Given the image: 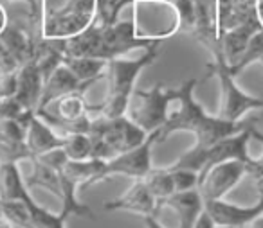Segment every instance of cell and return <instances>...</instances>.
<instances>
[{
	"instance_id": "obj_18",
	"label": "cell",
	"mask_w": 263,
	"mask_h": 228,
	"mask_svg": "<svg viewBox=\"0 0 263 228\" xmlns=\"http://www.w3.org/2000/svg\"><path fill=\"white\" fill-rule=\"evenodd\" d=\"M33 162V171L26 180L27 189H33V187H42L45 191L52 192L54 196H58L62 199V180H60V173L58 171H52L49 169L47 165L40 163L36 158H31Z\"/></svg>"
},
{
	"instance_id": "obj_31",
	"label": "cell",
	"mask_w": 263,
	"mask_h": 228,
	"mask_svg": "<svg viewBox=\"0 0 263 228\" xmlns=\"http://www.w3.org/2000/svg\"><path fill=\"white\" fill-rule=\"evenodd\" d=\"M193 228H215V221L211 219V216H209L205 210H202L200 216H198L197 221H195Z\"/></svg>"
},
{
	"instance_id": "obj_30",
	"label": "cell",
	"mask_w": 263,
	"mask_h": 228,
	"mask_svg": "<svg viewBox=\"0 0 263 228\" xmlns=\"http://www.w3.org/2000/svg\"><path fill=\"white\" fill-rule=\"evenodd\" d=\"M18 69L20 65L16 63V59L9 54V51L4 47V44L0 42V72H15Z\"/></svg>"
},
{
	"instance_id": "obj_16",
	"label": "cell",
	"mask_w": 263,
	"mask_h": 228,
	"mask_svg": "<svg viewBox=\"0 0 263 228\" xmlns=\"http://www.w3.org/2000/svg\"><path fill=\"white\" fill-rule=\"evenodd\" d=\"M87 92H70L67 95H62L60 99H56L54 102L47 106L44 110H49L51 113H54L56 117L63 120H78L81 117L87 115V99H85Z\"/></svg>"
},
{
	"instance_id": "obj_12",
	"label": "cell",
	"mask_w": 263,
	"mask_h": 228,
	"mask_svg": "<svg viewBox=\"0 0 263 228\" xmlns=\"http://www.w3.org/2000/svg\"><path fill=\"white\" fill-rule=\"evenodd\" d=\"M162 206H168L177 214L179 228H193L197 217L204 210V199L198 189H191L184 192H173L162 201Z\"/></svg>"
},
{
	"instance_id": "obj_19",
	"label": "cell",
	"mask_w": 263,
	"mask_h": 228,
	"mask_svg": "<svg viewBox=\"0 0 263 228\" xmlns=\"http://www.w3.org/2000/svg\"><path fill=\"white\" fill-rule=\"evenodd\" d=\"M251 142L254 146H258V155L254 153H247V158H245V174L252 178L256 189H258L259 194H263V133H259L254 126L251 128Z\"/></svg>"
},
{
	"instance_id": "obj_39",
	"label": "cell",
	"mask_w": 263,
	"mask_h": 228,
	"mask_svg": "<svg viewBox=\"0 0 263 228\" xmlns=\"http://www.w3.org/2000/svg\"><path fill=\"white\" fill-rule=\"evenodd\" d=\"M258 63H261V65H263V56H261V59H259V61Z\"/></svg>"
},
{
	"instance_id": "obj_34",
	"label": "cell",
	"mask_w": 263,
	"mask_h": 228,
	"mask_svg": "<svg viewBox=\"0 0 263 228\" xmlns=\"http://www.w3.org/2000/svg\"><path fill=\"white\" fill-rule=\"evenodd\" d=\"M245 228H263V214L256 217V219H252Z\"/></svg>"
},
{
	"instance_id": "obj_4",
	"label": "cell",
	"mask_w": 263,
	"mask_h": 228,
	"mask_svg": "<svg viewBox=\"0 0 263 228\" xmlns=\"http://www.w3.org/2000/svg\"><path fill=\"white\" fill-rule=\"evenodd\" d=\"M166 90L168 87L162 83H157L150 90L134 88L124 110V117L146 133L161 130L166 113Z\"/></svg>"
},
{
	"instance_id": "obj_20",
	"label": "cell",
	"mask_w": 263,
	"mask_h": 228,
	"mask_svg": "<svg viewBox=\"0 0 263 228\" xmlns=\"http://www.w3.org/2000/svg\"><path fill=\"white\" fill-rule=\"evenodd\" d=\"M143 181L146 183L148 191L154 194V198L157 199L161 205L166 198H170V196L175 192L170 169H152L150 173L143 178Z\"/></svg>"
},
{
	"instance_id": "obj_28",
	"label": "cell",
	"mask_w": 263,
	"mask_h": 228,
	"mask_svg": "<svg viewBox=\"0 0 263 228\" xmlns=\"http://www.w3.org/2000/svg\"><path fill=\"white\" fill-rule=\"evenodd\" d=\"M34 158H36L40 163H44V165H47L49 169L58 171V173L63 169V165L69 162V158H67L63 148H54V149H51V151H47V153H42L40 156H34Z\"/></svg>"
},
{
	"instance_id": "obj_13",
	"label": "cell",
	"mask_w": 263,
	"mask_h": 228,
	"mask_svg": "<svg viewBox=\"0 0 263 228\" xmlns=\"http://www.w3.org/2000/svg\"><path fill=\"white\" fill-rule=\"evenodd\" d=\"M42 88H44V79H42L36 65L33 61L24 63L18 69V88H16L15 99L26 110L36 112L42 97Z\"/></svg>"
},
{
	"instance_id": "obj_21",
	"label": "cell",
	"mask_w": 263,
	"mask_h": 228,
	"mask_svg": "<svg viewBox=\"0 0 263 228\" xmlns=\"http://www.w3.org/2000/svg\"><path fill=\"white\" fill-rule=\"evenodd\" d=\"M26 203H27V209H29L31 221H33L34 228H65L67 216H63L62 212L60 214L49 212L47 209L38 205V203L31 198V194L26 198Z\"/></svg>"
},
{
	"instance_id": "obj_37",
	"label": "cell",
	"mask_w": 263,
	"mask_h": 228,
	"mask_svg": "<svg viewBox=\"0 0 263 228\" xmlns=\"http://www.w3.org/2000/svg\"><path fill=\"white\" fill-rule=\"evenodd\" d=\"M136 2H164V0H136Z\"/></svg>"
},
{
	"instance_id": "obj_2",
	"label": "cell",
	"mask_w": 263,
	"mask_h": 228,
	"mask_svg": "<svg viewBox=\"0 0 263 228\" xmlns=\"http://www.w3.org/2000/svg\"><path fill=\"white\" fill-rule=\"evenodd\" d=\"M198 79L191 77L177 88L166 90V113L164 124L159 130V142L166 140L170 135L177 131H195L204 124L208 113L204 112L200 102L195 99V88Z\"/></svg>"
},
{
	"instance_id": "obj_24",
	"label": "cell",
	"mask_w": 263,
	"mask_h": 228,
	"mask_svg": "<svg viewBox=\"0 0 263 228\" xmlns=\"http://www.w3.org/2000/svg\"><path fill=\"white\" fill-rule=\"evenodd\" d=\"M2 216L13 224L20 228H34L31 221V214L27 209L26 199H15V201H0Z\"/></svg>"
},
{
	"instance_id": "obj_25",
	"label": "cell",
	"mask_w": 263,
	"mask_h": 228,
	"mask_svg": "<svg viewBox=\"0 0 263 228\" xmlns=\"http://www.w3.org/2000/svg\"><path fill=\"white\" fill-rule=\"evenodd\" d=\"M69 160H87L90 158V138L87 133H72L63 137L62 144Z\"/></svg>"
},
{
	"instance_id": "obj_29",
	"label": "cell",
	"mask_w": 263,
	"mask_h": 228,
	"mask_svg": "<svg viewBox=\"0 0 263 228\" xmlns=\"http://www.w3.org/2000/svg\"><path fill=\"white\" fill-rule=\"evenodd\" d=\"M16 88H18V70L0 72V99L15 97Z\"/></svg>"
},
{
	"instance_id": "obj_26",
	"label": "cell",
	"mask_w": 263,
	"mask_h": 228,
	"mask_svg": "<svg viewBox=\"0 0 263 228\" xmlns=\"http://www.w3.org/2000/svg\"><path fill=\"white\" fill-rule=\"evenodd\" d=\"M170 173H172L175 192H184V191H191V189H197L198 173L190 171V169H170Z\"/></svg>"
},
{
	"instance_id": "obj_27",
	"label": "cell",
	"mask_w": 263,
	"mask_h": 228,
	"mask_svg": "<svg viewBox=\"0 0 263 228\" xmlns=\"http://www.w3.org/2000/svg\"><path fill=\"white\" fill-rule=\"evenodd\" d=\"M0 137L6 140L24 142L26 140V128L15 119H0Z\"/></svg>"
},
{
	"instance_id": "obj_23",
	"label": "cell",
	"mask_w": 263,
	"mask_h": 228,
	"mask_svg": "<svg viewBox=\"0 0 263 228\" xmlns=\"http://www.w3.org/2000/svg\"><path fill=\"white\" fill-rule=\"evenodd\" d=\"M177 15V31L180 33H193L197 24V11L195 0H164Z\"/></svg>"
},
{
	"instance_id": "obj_36",
	"label": "cell",
	"mask_w": 263,
	"mask_h": 228,
	"mask_svg": "<svg viewBox=\"0 0 263 228\" xmlns=\"http://www.w3.org/2000/svg\"><path fill=\"white\" fill-rule=\"evenodd\" d=\"M29 2H33V4L42 6V8H44V0H29Z\"/></svg>"
},
{
	"instance_id": "obj_33",
	"label": "cell",
	"mask_w": 263,
	"mask_h": 228,
	"mask_svg": "<svg viewBox=\"0 0 263 228\" xmlns=\"http://www.w3.org/2000/svg\"><path fill=\"white\" fill-rule=\"evenodd\" d=\"M6 26H8V13H6L4 6L0 4V33L6 29Z\"/></svg>"
},
{
	"instance_id": "obj_9",
	"label": "cell",
	"mask_w": 263,
	"mask_h": 228,
	"mask_svg": "<svg viewBox=\"0 0 263 228\" xmlns=\"http://www.w3.org/2000/svg\"><path fill=\"white\" fill-rule=\"evenodd\" d=\"M204 210L218 226L245 228L252 219L263 214V194H259V199L251 206H238L223 199H216V201H204Z\"/></svg>"
},
{
	"instance_id": "obj_14",
	"label": "cell",
	"mask_w": 263,
	"mask_h": 228,
	"mask_svg": "<svg viewBox=\"0 0 263 228\" xmlns=\"http://www.w3.org/2000/svg\"><path fill=\"white\" fill-rule=\"evenodd\" d=\"M26 148L29 151V155L33 156H40L42 153H47L54 148H62L63 138L58 137L40 117L34 113L33 119L29 120L26 128Z\"/></svg>"
},
{
	"instance_id": "obj_38",
	"label": "cell",
	"mask_w": 263,
	"mask_h": 228,
	"mask_svg": "<svg viewBox=\"0 0 263 228\" xmlns=\"http://www.w3.org/2000/svg\"><path fill=\"white\" fill-rule=\"evenodd\" d=\"M215 228H229V226H218V224H215Z\"/></svg>"
},
{
	"instance_id": "obj_6",
	"label": "cell",
	"mask_w": 263,
	"mask_h": 228,
	"mask_svg": "<svg viewBox=\"0 0 263 228\" xmlns=\"http://www.w3.org/2000/svg\"><path fill=\"white\" fill-rule=\"evenodd\" d=\"M88 133L98 135V137H101L105 140V144L108 146L110 153H112V158L141 146L150 135L141 130L139 126H136L124 115L116 117V119H103V117L101 119H94Z\"/></svg>"
},
{
	"instance_id": "obj_22",
	"label": "cell",
	"mask_w": 263,
	"mask_h": 228,
	"mask_svg": "<svg viewBox=\"0 0 263 228\" xmlns=\"http://www.w3.org/2000/svg\"><path fill=\"white\" fill-rule=\"evenodd\" d=\"M261 56H263V27L259 31H256V33L251 36V40H249L245 51L241 52L240 59H238V61L231 67L229 72L233 74V76H238V74L243 72L249 65L259 61V59H261Z\"/></svg>"
},
{
	"instance_id": "obj_7",
	"label": "cell",
	"mask_w": 263,
	"mask_h": 228,
	"mask_svg": "<svg viewBox=\"0 0 263 228\" xmlns=\"http://www.w3.org/2000/svg\"><path fill=\"white\" fill-rule=\"evenodd\" d=\"M245 176V163L241 160H226L198 173L197 189L204 201L223 199V196L236 187Z\"/></svg>"
},
{
	"instance_id": "obj_8",
	"label": "cell",
	"mask_w": 263,
	"mask_h": 228,
	"mask_svg": "<svg viewBox=\"0 0 263 228\" xmlns=\"http://www.w3.org/2000/svg\"><path fill=\"white\" fill-rule=\"evenodd\" d=\"M161 209L162 205L148 191L146 183L143 180H134V185L123 196L110 199L103 205V210H106V212H121L123 210V212L137 214L141 217L157 216Z\"/></svg>"
},
{
	"instance_id": "obj_35",
	"label": "cell",
	"mask_w": 263,
	"mask_h": 228,
	"mask_svg": "<svg viewBox=\"0 0 263 228\" xmlns=\"http://www.w3.org/2000/svg\"><path fill=\"white\" fill-rule=\"evenodd\" d=\"M0 228H15L4 216H0Z\"/></svg>"
},
{
	"instance_id": "obj_17",
	"label": "cell",
	"mask_w": 263,
	"mask_h": 228,
	"mask_svg": "<svg viewBox=\"0 0 263 228\" xmlns=\"http://www.w3.org/2000/svg\"><path fill=\"white\" fill-rule=\"evenodd\" d=\"M63 65L76 76L80 83L103 79V74L106 69L105 59L98 58H65L63 56Z\"/></svg>"
},
{
	"instance_id": "obj_10",
	"label": "cell",
	"mask_w": 263,
	"mask_h": 228,
	"mask_svg": "<svg viewBox=\"0 0 263 228\" xmlns=\"http://www.w3.org/2000/svg\"><path fill=\"white\" fill-rule=\"evenodd\" d=\"M101 81V79H98ZM98 81H88V83H80L76 79L72 72L67 69L65 65H60L51 76L47 77V81L44 83V88H42V97L40 102H38V108L36 110H44L47 108L51 102H54L56 99H60L62 95H67L70 92H87L92 85H96Z\"/></svg>"
},
{
	"instance_id": "obj_5",
	"label": "cell",
	"mask_w": 263,
	"mask_h": 228,
	"mask_svg": "<svg viewBox=\"0 0 263 228\" xmlns=\"http://www.w3.org/2000/svg\"><path fill=\"white\" fill-rule=\"evenodd\" d=\"M155 144H159V130L152 131L146 140L137 148L105 160L99 181L110 176H128L132 180H143L152 171V149Z\"/></svg>"
},
{
	"instance_id": "obj_11",
	"label": "cell",
	"mask_w": 263,
	"mask_h": 228,
	"mask_svg": "<svg viewBox=\"0 0 263 228\" xmlns=\"http://www.w3.org/2000/svg\"><path fill=\"white\" fill-rule=\"evenodd\" d=\"M261 29V24H259L258 15L251 16L249 20H245L243 24L233 27V29H227L220 34V51H222L223 58H226L227 67H233L234 63L240 59L241 52L245 51L251 36L256 31Z\"/></svg>"
},
{
	"instance_id": "obj_1",
	"label": "cell",
	"mask_w": 263,
	"mask_h": 228,
	"mask_svg": "<svg viewBox=\"0 0 263 228\" xmlns=\"http://www.w3.org/2000/svg\"><path fill=\"white\" fill-rule=\"evenodd\" d=\"M164 40H155L150 47L144 49L139 58H116L106 61V69L103 74V81L106 83L105 97L98 105L87 102V115L94 119H116L124 115L128 99L136 88V81L139 74L146 67L154 65L161 54V45Z\"/></svg>"
},
{
	"instance_id": "obj_40",
	"label": "cell",
	"mask_w": 263,
	"mask_h": 228,
	"mask_svg": "<svg viewBox=\"0 0 263 228\" xmlns=\"http://www.w3.org/2000/svg\"><path fill=\"white\" fill-rule=\"evenodd\" d=\"M0 216H2V210H0Z\"/></svg>"
},
{
	"instance_id": "obj_15",
	"label": "cell",
	"mask_w": 263,
	"mask_h": 228,
	"mask_svg": "<svg viewBox=\"0 0 263 228\" xmlns=\"http://www.w3.org/2000/svg\"><path fill=\"white\" fill-rule=\"evenodd\" d=\"M29 196V189L20 173L18 163L0 162V201H15L26 199Z\"/></svg>"
},
{
	"instance_id": "obj_32",
	"label": "cell",
	"mask_w": 263,
	"mask_h": 228,
	"mask_svg": "<svg viewBox=\"0 0 263 228\" xmlns=\"http://www.w3.org/2000/svg\"><path fill=\"white\" fill-rule=\"evenodd\" d=\"M143 223L146 228H164L161 223L157 221V216H148V217H143Z\"/></svg>"
},
{
	"instance_id": "obj_3",
	"label": "cell",
	"mask_w": 263,
	"mask_h": 228,
	"mask_svg": "<svg viewBox=\"0 0 263 228\" xmlns=\"http://www.w3.org/2000/svg\"><path fill=\"white\" fill-rule=\"evenodd\" d=\"M211 56L213 61L208 65V70L211 76L218 79L220 85V106L216 117L229 122H240L241 117L251 110H263V99L252 97L238 87L234 76L229 72L222 51L216 49L211 52Z\"/></svg>"
}]
</instances>
